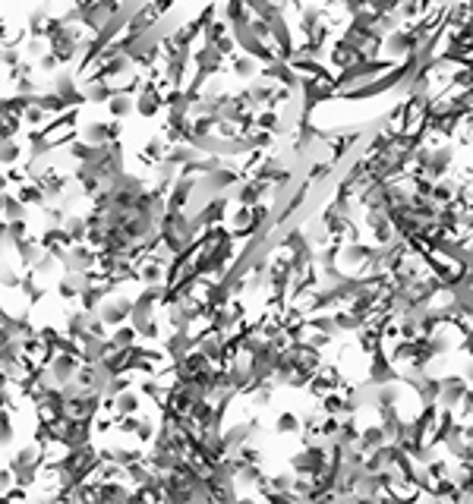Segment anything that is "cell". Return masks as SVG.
I'll return each instance as SVG.
<instances>
[{"label": "cell", "instance_id": "1", "mask_svg": "<svg viewBox=\"0 0 473 504\" xmlns=\"http://www.w3.org/2000/svg\"><path fill=\"white\" fill-rule=\"evenodd\" d=\"M76 117H79V111H66V113H60V117H54L51 123L44 126V133H38L47 149H54V152H57V149H66L73 139H79Z\"/></svg>", "mask_w": 473, "mask_h": 504}, {"label": "cell", "instance_id": "2", "mask_svg": "<svg viewBox=\"0 0 473 504\" xmlns=\"http://www.w3.org/2000/svg\"><path fill=\"white\" fill-rule=\"evenodd\" d=\"M130 312H133V300L130 297H111V293H107V297L98 302V309H95V315H98L107 328H117V325H124V321H130Z\"/></svg>", "mask_w": 473, "mask_h": 504}, {"label": "cell", "instance_id": "3", "mask_svg": "<svg viewBox=\"0 0 473 504\" xmlns=\"http://www.w3.org/2000/svg\"><path fill=\"white\" fill-rule=\"evenodd\" d=\"M51 92H54V95L64 98L70 107H76V111H79V104H85L83 92H79V82H76V73H73V70H60V73H54V79H51Z\"/></svg>", "mask_w": 473, "mask_h": 504}, {"label": "cell", "instance_id": "4", "mask_svg": "<svg viewBox=\"0 0 473 504\" xmlns=\"http://www.w3.org/2000/svg\"><path fill=\"white\" fill-rule=\"evenodd\" d=\"M164 154H167V142H164V136L145 139V142H142V149H139V164L152 171L155 164H161V161H164Z\"/></svg>", "mask_w": 473, "mask_h": 504}, {"label": "cell", "instance_id": "5", "mask_svg": "<svg viewBox=\"0 0 473 504\" xmlns=\"http://www.w3.org/2000/svg\"><path fill=\"white\" fill-rule=\"evenodd\" d=\"M259 60H253L249 54H234L231 60H227V70L234 73L236 79H243V82H253L256 76H259Z\"/></svg>", "mask_w": 473, "mask_h": 504}, {"label": "cell", "instance_id": "6", "mask_svg": "<svg viewBox=\"0 0 473 504\" xmlns=\"http://www.w3.org/2000/svg\"><path fill=\"white\" fill-rule=\"evenodd\" d=\"M13 250H16L19 265H25V271H29V268H35V262L42 259V252H44L42 243H38V237H25L23 243H16Z\"/></svg>", "mask_w": 473, "mask_h": 504}, {"label": "cell", "instance_id": "7", "mask_svg": "<svg viewBox=\"0 0 473 504\" xmlns=\"http://www.w3.org/2000/svg\"><path fill=\"white\" fill-rule=\"evenodd\" d=\"M464 394H467V381L451 375V379H442V394H438V403H445V410H451L457 400L464 398Z\"/></svg>", "mask_w": 473, "mask_h": 504}, {"label": "cell", "instance_id": "8", "mask_svg": "<svg viewBox=\"0 0 473 504\" xmlns=\"http://www.w3.org/2000/svg\"><path fill=\"white\" fill-rule=\"evenodd\" d=\"M107 113H111V120H126L130 113H136V98L133 95H124V92H117V95L107 98Z\"/></svg>", "mask_w": 473, "mask_h": 504}, {"label": "cell", "instance_id": "9", "mask_svg": "<svg viewBox=\"0 0 473 504\" xmlns=\"http://www.w3.org/2000/svg\"><path fill=\"white\" fill-rule=\"evenodd\" d=\"M16 199L23 202L25 208H44V205H47V199H44L42 186H38L35 180H25V183H19V190H16Z\"/></svg>", "mask_w": 473, "mask_h": 504}, {"label": "cell", "instance_id": "10", "mask_svg": "<svg viewBox=\"0 0 473 504\" xmlns=\"http://www.w3.org/2000/svg\"><path fill=\"white\" fill-rule=\"evenodd\" d=\"M354 60H357V51L350 48L347 42H341V38H337V42L331 44V51H328V63L335 66L337 73H341V70H347V66L354 63Z\"/></svg>", "mask_w": 473, "mask_h": 504}, {"label": "cell", "instance_id": "11", "mask_svg": "<svg viewBox=\"0 0 473 504\" xmlns=\"http://www.w3.org/2000/svg\"><path fill=\"white\" fill-rule=\"evenodd\" d=\"M25 158V149H23V142H19V139H4V142H0V167H16L19 161Z\"/></svg>", "mask_w": 473, "mask_h": 504}, {"label": "cell", "instance_id": "12", "mask_svg": "<svg viewBox=\"0 0 473 504\" xmlns=\"http://www.w3.org/2000/svg\"><path fill=\"white\" fill-rule=\"evenodd\" d=\"M79 92H83V98L89 101V104H107V98L114 95L111 89H107V82H101V79H89V82L79 85Z\"/></svg>", "mask_w": 473, "mask_h": 504}, {"label": "cell", "instance_id": "13", "mask_svg": "<svg viewBox=\"0 0 473 504\" xmlns=\"http://www.w3.org/2000/svg\"><path fill=\"white\" fill-rule=\"evenodd\" d=\"M64 231L70 233L73 246H76V243H85V237H89V218H85V214H66Z\"/></svg>", "mask_w": 473, "mask_h": 504}, {"label": "cell", "instance_id": "14", "mask_svg": "<svg viewBox=\"0 0 473 504\" xmlns=\"http://www.w3.org/2000/svg\"><path fill=\"white\" fill-rule=\"evenodd\" d=\"M107 338L114 340L117 347H124V350H130V347H139V331L130 325V321H124V325H117Z\"/></svg>", "mask_w": 473, "mask_h": 504}, {"label": "cell", "instance_id": "15", "mask_svg": "<svg viewBox=\"0 0 473 504\" xmlns=\"http://www.w3.org/2000/svg\"><path fill=\"white\" fill-rule=\"evenodd\" d=\"M23 57H29V60H38L42 54H47V38H38V35H25L23 38Z\"/></svg>", "mask_w": 473, "mask_h": 504}, {"label": "cell", "instance_id": "16", "mask_svg": "<svg viewBox=\"0 0 473 504\" xmlns=\"http://www.w3.org/2000/svg\"><path fill=\"white\" fill-rule=\"evenodd\" d=\"M23 48L19 44H0V66H6V70H16L19 63H23Z\"/></svg>", "mask_w": 473, "mask_h": 504}, {"label": "cell", "instance_id": "17", "mask_svg": "<svg viewBox=\"0 0 473 504\" xmlns=\"http://www.w3.org/2000/svg\"><path fill=\"white\" fill-rule=\"evenodd\" d=\"M297 429H300V416L297 413H281L278 419H275V432L278 435H294Z\"/></svg>", "mask_w": 473, "mask_h": 504}, {"label": "cell", "instance_id": "18", "mask_svg": "<svg viewBox=\"0 0 473 504\" xmlns=\"http://www.w3.org/2000/svg\"><path fill=\"white\" fill-rule=\"evenodd\" d=\"M19 284H23V278L16 274V268L6 265V262H0V287H6V290H19Z\"/></svg>", "mask_w": 473, "mask_h": 504}, {"label": "cell", "instance_id": "19", "mask_svg": "<svg viewBox=\"0 0 473 504\" xmlns=\"http://www.w3.org/2000/svg\"><path fill=\"white\" fill-rule=\"evenodd\" d=\"M6 233H10V246L23 243L25 237H29V221H6Z\"/></svg>", "mask_w": 473, "mask_h": 504}, {"label": "cell", "instance_id": "20", "mask_svg": "<svg viewBox=\"0 0 473 504\" xmlns=\"http://www.w3.org/2000/svg\"><path fill=\"white\" fill-rule=\"evenodd\" d=\"M35 73H44V76H54V73H60V60L54 57L51 51L42 54V57H38V63H35Z\"/></svg>", "mask_w": 473, "mask_h": 504}, {"label": "cell", "instance_id": "21", "mask_svg": "<svg viewBox=\"0 0 473 504\" xmlns=\"http://www.w3.org/2000/svg\"><path fill=\"white\" fill-rule=\"evenodd\" d=\"M42 211H44V224H47V227H64L66 211H64L60 205H44Z\"/></svg>", "mask_w": 473, "mask_h": 504}, {"label": "cell", "instance_id": "22", "mask_svg": "<svg viewBox=\"0 0 473 504\" xmlns=\"http://www.w3.org/2000/svg\"><path fill=\"white\" fill-rule=\"evenodd\" d=\"M10 246V233H6V221H0V252Z\"/></svg>", "mask_w": 473, "mask_h": 504}, {"label": "cell", "instance_id": "23", "mask_svg": "<svg viewBox=\"0 0 473 504\" xmlns=\"http://www.w3.org/2000/svg\"><path fill=\"white\" fill-rule=\"evenodd\" d=\"M467 381L473 385V362H470V369H467Z\"/></svg>", "mask_w": 473, "mask_h": 504}]
</instances>
